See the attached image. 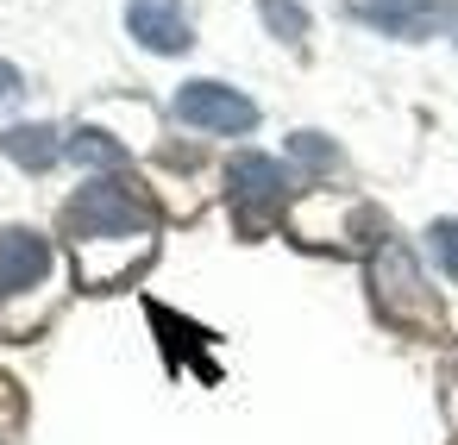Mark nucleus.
<instances>
[{
	"instance_id": "f257e3e1",
	"label": "nucleus",
	"mask_w": 458,
	"mask_h": 445,
	"mask_svg": "<svg viewBox=\"0 0 458 445\" xmlns=\"http://www.w3.org/2000/svg\"><path fill=\"white\" fill-rule=\"evenodd\" d=\"M157 226V207L139 182L126 176H95L70 195L64 207V232L76 245H101V239H132V232H151Z\"/></svg>"
},
{
	"instance_id": "f03ea898",
	"label": "nucleus",
	"mask_w": 458,
	"mask_h": 445,
	"mask_svg": "<svg viewBox=\"0 0 458 445\" xmlns=\"http://www.w3.org/2000/svg\"><path fill=\"white\" fill-rule=\"evenodd\" d=\"M370 295H377V314H383L389 326H402V332H433V326H439V301H433V289L420 282L414 251L395 245V239H383V245L370 251Z\"/></svg>"
},
{
	"instance_id": "7ed1b4c3",
	"label": "nucleus",
	"mask_w": 458,
	"mask_h": 445,
	"mask_svg": "<svg viewBox=\"0 0 458 445\" xmlns=\"http://www.w3.org/2000/svg\"><path fill=\"white\" fill-rule=\"evenodd\" d=\"M176 120L195 126V132H214V139H239V132L258 126V101H245L226 82H182L176 88Z\"/></svg>"
},
{
	"instance_id": "20e7f679",
	"label": "nucleus",
	"mask_w": 458,
	"mask_h": 445,
	"mask_svg": "<svg viewBox=\"0 0 458 445\" xmlns=\"http://www.w3.org/2000/svg\"><path fill=\"white\" fill-rule=\"evenodd\" d=\"M226 189H233V207H239V220L245 226H264L270 214H283V201H289V170L276 164V157H264V151H239L233 164H226Z\"/></svg>"
},
{
	"instance_id": "39448f33",
	"label": "nucleus",
	"mask_w": 458,
	"mask_h": 445,
	"mask_svg": "<svg viewBox=\"0 0 458 445\" xmlns=\"http://www.w3.org/2000/svg\"><path fill=\"white\" fill-rule=\"evenodd\" d=\"M51 239L32 232V226H0V301L7 295H26L51 276Z\"/></svg>"
},
{
	"instance_id": "423d86ee",
	"label": "nucleus",
	"mask_w": 458,
	"mask_h": 445,
	"mask_svg": "<svg viewBox=\"0 0 458 445\" xmlns=\"http://www.w3.org/2000/svg\"><path fill=\"white\" fill-rule=\"evenodd\" d=\"M126 32L157 57H182L195 45V26L182 13V0H126Z\"/></svg>"
},
{
	"instance_id": "0eeeda50",
	"label": "nucleus",
	"mask_w": 458,
	"mask_h": 445,
	"mask_svg": "<svg viewBox=\"0 0 458 445\" xmlns=\"http://www.w3.org/2000/svg\"><path fill=\"white\" fill-rule=\"evenodd\" d=\"M445 13H452V0H364V20L395 38H427L445 26Z\"/></svg>"
},
{
	"instance_id": "6e6552de",
	"label": "nucleus",
	"mask_w": 458,
	"mask_h": 445,
	"mask_svg": "<svg viewBox=\"0 0 458 445\" xmlns=\"http://www.w3.org/2000/svg\"><path fill=\"white\" fill-rule=\"evenodd\" d=\"M70 151V139L57 132V126H7V132H0V157H13L20 170H51L57 157Z\"/></svg>"
},
{
	"instance_id": "1a4fd4ad",
	"label": "nucleus",
	"mask_w": 458,
	"mask_h": 445,
	"mask_svg": "<svg viewBox=\"0 0 458 445\" xmlns=\"http://www.w3.org/2000/svg\"><path fill=\"white\" fill-rule=\"evenodd\" d=\"M70 157H76V164H95V170H120V164H126V145H114L107 132L89 126V132L70 139Z\"/></svg>"
},
{
	"instance_id": "9d476101",
	"label": "nucleus",
	"mask_w": 458,
	"mask_h": 445,
	"mask_svg": "<svg viewBox=\"0 0 458 445\" xmlns=\"http://www.w3.org/2000/svg\"><path fill=\"white\" fill-rule=\"evenodd\" d=\"M258 20L276 32V38H308V7H301V0H258Z\"/></svg>"
},
{
	"instance_id": "9b49d317",
	"label": "nucleus",
	"mask_w": 458,
	"mask_h": 445,
	"mask_svg": "<svg viewBox=\"0 0 458 445\" xmlns=\"http://www.w3.org/2000/svg\"><path fill=\"white\" fill-rule=\"evenodd\" d=\"M427 245H433V264L458 282V220H433L427 226Z\"/></svg>"
},
{
	"instance_id": "f8f14e48",
	"label": "nucleus",
	"mask_w": 458,
	"mask_h": 445,
	"mask_svg": "<svg viewBox=\"0 0 458 445\" xmlns=\"http://www.w3.org/2000/svg\"><path fill=\"white\" fill-rule=\"evenodd\" d=\"M289 151H295L308 170H333V164H339V151H333L320 132H295V139H289Z\"/></svg>"
},
{
	"instance_id": "ddd939ff",
	"label": "nucleus",
	"mask_w": 458,
	"mask_h": 445,
	"mask_svg": "<svg viewBox=\"0 0 458 445\" xmlns=\"http://www.w3.org/2000/svg\"><path fill=\"white\" fill-rule=\"evenodd\" d=\"M26 95V76L13 70V63H0V107H7V101H20Z\"/></svg>"
}]
</instances>
